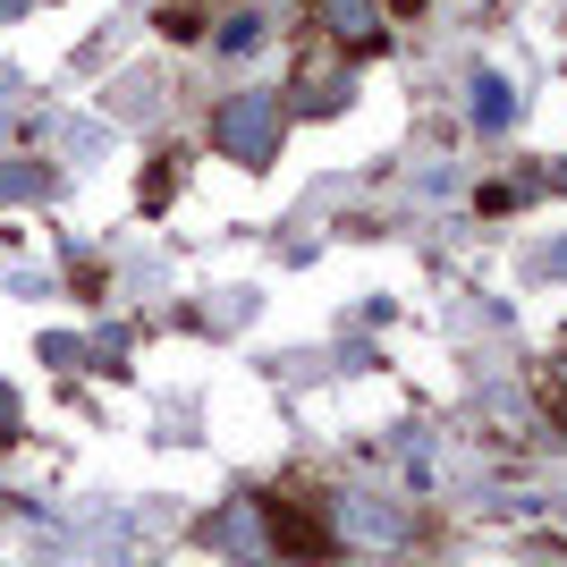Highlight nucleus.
<instances>
[{
	"label": "nucleus",
	"instance_id": "obj_1",
	"mask_svg": "<svg viewBox=\"0 0 567 567\" xmlns=\"http://www.w3.org/2000/svg\"><path fill=\"white\" fill-rule=\"evenodd\" d=\"M280 102L271 94H237V102H220V118H213V136H220V153H229V162H271V153H280Z\"/></svg>",
	"mask_w": 567,
	"mask_h": 567
},
{
	"label": "nucleus",
	"instance_id": "obj_2",
	"mask_svg": "<svg viewBox=\"0 0 567 567\" xmlns=\"http://www.w3.org/2000/svg\"><path fill=\"white\" fill-rule=\"evenodd\" d=\"M322 25H331L348 51H373L381 43V9H373V0H322Z\"/></svg>",
	"mask_w": 567,
	"mask_h": 567
},
{
	"label": "nucleus",
	"instance_id": "obj_3",
	"mask_svg": "<svg viewBox=\"0 0 567 567\" xmlns=\"http://www.w3.org/2000/svg\"><path fill=\"white\" fill-rule=\"evenodd\" d=\"M220 550H237V559L271 550V543H262V517H255V508H229V517H220Z\"/></svg>",
	"mask_w": 567,
	"mask_h": 567
},
{
	"label": "nucleus",
	"instance_id": "obj_4",
	"mask_svg": "<svg viewBox=\"0 0 567 567\" xmlns=\"http://www.w3.org/2000/svg\"><path fill=\"white\" fill-rule=\"evenodd\" d=\"M339 525L373 534V543H390V534H399V525H390V508H373V499H339Z\"/></svg>",
	"mask_w": 567,
	"mask_h": 567
},
{
	"label": "nucleus",
	"instance_id": "obj_5",
	"mask_svg": "<svg viewBox=\"0 0 567 567\" xmlns=\"http://www.w3.org/2000/svg\"><path fill=\"white\" fill-rule=\"evenodd\" d=\"M474 118H483V127H508V85H499V76H474Z\"/></svg>",
	"mask_w": 567,
	"mask_h": 567
},
{
	"label": "nucleus",
	"instance_id": "obj_6",
	"mask_svg": "<svg viewBox=\"0 0 567 567\" xmlns=\"http://www.w3.org/2000/svg\"><path fill=\"white\" fill-rule=\"evenodd\" d=\"M331 102H348V76H313V85H306V111H331Z\"/></svg>",
	"mask_w": 567,
	"mask_h": 567
},
{
	"label": "nucleus",
	"instance_id": "obj_7",
	"mask_svg": "<svg viewBox=\"0 0 567 567\" xmlns=\"http://www.w3.org/2000/svg\"><path fill=\"white\" fill-rule=\"evenodd\" d=\"M43 187H51L43 169H0V195H43Z\"/></svg>",
	"mask_w": 567,
	"mask_h": 567
},
{
	"label": "nucleus",
	"instance_id": "obj_8",
	"mask_svg": "<svg viewBox=\"0 0 567 567\" xmlns=\"http://www.w3.org/2000/svg\"><path fill=\"white\" fill-rule=\"evenodd\" d=\"M9 432H18V390L0 381V441H9Z\"/></svg>",
	"mask_w": 567,
	"mask_h": 567
},
{
	"label": "nucleus",
	"instance_id": "obj_9",
	"mask_svg": "<svg viewBox=\"0 0 567 567\" xmlns=\"http://www.w3.org/2000/svg\"><path fill=\"white\" fill-rule=\"evenodd\" d=\"M543 271H559V280H567V246H550V262H543Z\"/></svg>",
	"mask_w": 567,
	"mask_h": 567
},
{
	"label": "nucleus",
	"instance_id": "obj_10",
	"mask_svg": "<svg viewBox=\"0 0 567 567\" xmlns=\"http://www.w3.org/2000/svg\"><path fill=\"white\" fill-rule=\"evenodd\" d=\"M543 178H550V187H567V162H550V169H543Z\"/></svg>",
	"mask_w": 567,
	"mask_h": 567
}]
</instances>
